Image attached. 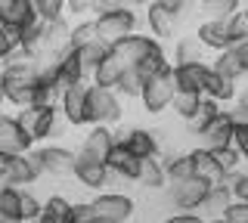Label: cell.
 Masks as SVG:
<instances>
[{
	"mask_svg": "<svg viewBox=\"0 0 248 223\" xmlns=\"http://www.w3.org/2000/svg\"><path fill=\"white\" fill-rule=\"evenodd\" d=\"M0 217L22 220V189L0 183Z\"/></svg>",
	"mask_w": 248,
	"mask_h": 223,
	"instance_id": "obj_33",
	"label": "cell"
},
{
	"mask_svg": "<svg viewBox=\"0 0 248 223\" xmlns=\"http://www.w3.org/2000/svg\"><path fill=\"white\" fill-rule=\"evenodd\" d=\"M115 134V146H124L130 155H137L140 161L146 158H158L161 155V140H158V130H146V127H112Z\"/></svg>",
	"mask_w": 248,
	"mask_h": 223,
	"instance_id": "obj_4",
	"label": "cell"
},
{
	"mask_svg": "<svg viewBox=\"0 0 248 223\" xmlns=\"http://www.w3.org/2000/svg\"><path fill=\"white\" fill-rule=\"evenodd\" d=\"M161 164H165L168 183L189 180V177H192V158H189V152H170V155L161 158Z\"/></svg>",
	"mask_w": 248,
	"mask_h": 223,
	"instance_id": "obj_32",
	"label": "cell"
},
{
	"mask_svg": "<svg viewBox=\"0 0 248 223\" xmlns=\"http://www.w3.org/2000/svg\"><path fill=\"white\" fill-rule=\"evenodd\" d=\"M199 105H202V96H196V93H177L174 103H170V109H174V115H177L180 121H186V124H189V121L196 118Z\"/></svg>",
	"mask_w": 248,
	"mask_h": 223,
	"instance_id": "obj_37",
	"label": "cell"
},
{
	"mask_svg": "<svg viewBox=\"0 0 248 223\" xmlns=\"http://www.w3.org/2000/svg\"><path fill=\"white\" fill-rule=\"evenodd\" d=\"M211 65V72L214 74H220V78H227V81H242V78H248L245 74V68H242V62H239V56H236V50H223V53H217L214 56V62H208Z\"/></svg>",
	"mask_w": 248,
	"mask_h": 223,
	"instance_id": "obj_31",
	"label": "cell"
},
{
	"mask_svg": "<svg viewBox=\"0 0 248 223\" xmlns=\"http://www.w3.org/2000/svg\"><path fill=\"white\" fill-rule=\"evenodd\" d=\"M68 223H96L93 202H72V208H68Z\"/></svg>",
	"mask_w": 248,
	"mask_h": 223,
	"instance_id": "obj_41",
	"label": "cell"
},
{
	"mask_svg": "<svg viewBox=\"0 0 248 223\" xmlns=\"http://www.w3.org/2000/svg\"><path fill=\"white\" fill-rule=\"evenodd\" d=\"M223 112V105L220 103H214V99H208V96H202V105H199V112H196V118H192L189 121V124H186V127H189V134H202V130H205L208 124H211V121L217 118V115H220Z\"/></svg>",
	"mask_w": 248,
	"mask_h": 223,
	"instance_id": "obj_34",
	"label": "cell"
},
{
	"mask_svg": "<svg viewBox=\"0 0 248 223\" xmlns=\"http://www.w3.org/2000/svg\"><path fill=\"white\" fill-rule=\"evenodd\" d=\"M6 164H10V158L0 155V183H3V177H6Z\"/></svg>",
	"mask_w": 248,
	"mask_h": 223,
	"instance_id": "obj_52",
	"label": "cell"
},
{
	"mask_svg": "<svg viewBox=\"0 0 248 223\" xmlns=\"http://www.w3.org/2000/svg\"><path fill=\"white\" fill-rule=\"evenodd\" d=\"M196 13H199V22H227L242 13V3L239 0H199Z\"/></svg>",
	"mask_w": 248,
	"mask_h": 223,
	"instance_id": "obj_24",
	"label": "cell"
},
{
	"mask_svg": "<svg viewBox=\"0 0 248 223\" xmlns=\"http://www.w3.org/2000/svg\"><path fill=\"white\" fill-rule=\"evenodd\" d=\"M208 72H211V65H208V62L174 65V87H177V93H196V96H205Z\"/></svg>",
	"mask_w": 248,
	"mask_h": 223,
	"instance_id": "obj_17",
	"label": "cell"
},
{
	"mask_svg": "<svg viewBox=\"0 0 248 223\" xmlns=\"http://www.w3.org/2000/svg\"><path fill=\"white\" fill-rule=\"evenodd\" d=\"M208 223H230L227 217H217V220H208Z\"/></svg>",
	"mask_w": 248,
	"mask_h": 223,
	"instance_id": "obj_55",
	"label": "cell"
},
{
	"mask_svg": "<svg viewBox=\"0 0 248 223\" xmlns=\"http://www.w3.org/2000/svg\"><path fill=\"white\" fill-rule=\"evenodd\" d=\"M152 3H155V6H161V10H168L170 16H177V22H180V19L186 16V13L192 10V3H189V0H152Z\"/></svg>",
	"mask_w": 248,
	"mask_h": 223,
	"instance_id": "obj_44",
	"label": "cell"
},
{
	"mask_svg": "<svg viewBox=\"0 0 248 223\" xmlns=\"http://www.w3.org/2000/svg\"><path fill=\"white\" fill-rule=\"evenodd\" d=\"M96 41L103 47L112 50L115 44H121L124 37L137 34V25H140V16L137 10H124V13H108V16H96Z\"/></svg>",
	"mask_w": 248,
	"mask_h": 223,
	"instance_id": "obj_7",
	"label": "cell"
},
{
	"mask_svg": "<svg viewBox=\"0 0 248 223\" xmlns=\"http://www.w3.org/2000/svg\"><path fill=\"white\" fill-rule=\"evenodd\" d=\"M192 62H205V47L196 34H183L174 41V65H192Z\"/></svg>",
	"mask_w": 248,
	"mask_h": 223,
	"instance_id": "obj_26",
	"label": "cell"
},
{
	"mask_svg": "<svg viewBox=\"0 0 248 223\" xmlns=\"http://www.w3.org/2000/svg\"><path fill=\"white\" fill-rule=\"evenodd\" d=\"M56 68H59V87H62V90L72 87V84H84V81H87L84 65H81V59H78L75 50L62 53V56L56 59Z\"/></svg>",
	"mask_w": 248,
	"mask_h": 223,
	"instance_id": "obj_27",
	"label": "cell"
},
{
	"mask_svg": "<svg viewBox=\"0 0 248 223\" xmlns=\"http://www.w3.org/2000/svg\"><path fill=\"white\" fill-rule=\"evenodd\" d=\"M3 3H6V0H0V6H3Z\"/></svg>",
	"mask_w": 248,
	"mask_h": 223,
	"instance_id": "obj_61",
	"label": "cell"
},
{
	"mask_svg": "<svg viewBox=\"0 0 248 223\" xmlns=\"http://www.w3.org/2000/svg\"><path fill=\"white\" fill-rule=\"evenodd\" d=\"M196 37L202 41L205 50L223 53V50H232V47L248 41V22L242 19V13L227 19V22H199Z\"/></svg>",
	"mask_w": 248,
	"mask_h": 223,
	"instance_id": "obj_2",
	"label": "cell"
},
{
	"mask_svg": "<svg viewBox=\"0 0 248 223\" xmlns=\"http://www.w3.org/2000/svg\"><path fill=\"white\" fill-rule=\"evenodd\" d=\"M165 223H208L202 214L196 211H180V214H170V217H165Z\"/></svg>",
	"mask_w": 248,
	"mask_h": 223,
	"instance_id": "obj_47",
	"label": "cell"
},
{
	"mask_svg": "<svg viewBox=\"0 0 248 223\" xmlns=\"http://www.w3.org/2000/svg\"><path fill=\"white\" fill-rule=\"evenodd\" d=\"M232 205V192L223 186H208V195H205V202H202V208H199V214L205 220H217V217H223L227 214V208Z\"/></svg>",
	"mask_w": 248,
	"mask_h": 223,
	"instance_id": "obj_25",
	"label": "cell"
},
{
	"mask_svg": "<svg viewBox=\"0 0 248 223\" xmlns=\"http://www.w3.org/2000/svg\"><path fill=\"white\" fill-rule=\"evenodd\" d=\"M68 208H72V202H68L65 195H50V198L44 202V211L56 214V217H68Z\"/></svg>",
	"mask_w": 248,
	"mask_h": 223,
	"instance_id": "obj_45",
	"label": "cell"
},
{
	"mask_svg": "<svg viewBox=\"0 0 248 223\" xmlns=\"http://www.w3.org/2000/svg\"><path fill=\"white\" fill-rule=\"evenodd\" d=\"M127 3H130V6H134V10H146V6H149V3H152V0H127Z\"/></svg>",
	"mask_w": 248,
	"mask_h": 223,
	"instance_id": "obj_51",
	"label": "cell"
},
{
	"mask_svg": "<svg viewBox=\"0 0 248 223\" xmlns=\"http://www.w3.org/2000/svg\"><path fill=\"white\" fill-rule=\"evenodd\" d=\"M0 74H3V62H0Z\"/></svg>",
	"mask_w": 248,
	"mask_h": 223,
	"instance_id": "obj_59",
	"label": "cell"
},
{
	"mask_svg": "<svg viewBox=\"0 0 248 223\" xmlns=\"http://www.w3.org/2000/svg\"><path fill=\"white\" fill-rule=\"evenodd\" d=\"M124 68H127V65H124L112 50H108L106 56H103V62L96 65V72L90 74V84H93V87L115 90V87H118V81H121V74H124Z\"/></svg>",
	"mask_w": 248,
	"mask_h": 223,
	"instance_id": "obj_23",
	"label": "cell"
},
{
	"mask_svg": "<svg viewBox=\"0 0 248 223\" xmlns=\"http://www.w3.org/2000/svg\"><path fill=\"white\" fill-rule=\"evenodd\" d=\"M16 121H19L22 130H25L34 143L53 140V136H59V130L65 127V121H62V115H59V105H41V103L19 109L16 112Z\"/></svg>",
	"mask_w": 248,
	"mask_h": 223,
	"instance_id": "obj_3",
	"label": "cell"
},
{
	"mask_svg": "<svg viewBox=\"0 0 248 223\" xmlns=\"http://www.w3.org/2000/svg\"><path fill=\"white\" fill-rule=\"evenodd\" d=\"M0 223H22V220H6V217H0Z\"/></svg>",
	"mask_w": 248,
	"mask_h": 223,
	"instance_id": "obj_57",
	"label": "cell"
},
{
	"mask_svg": "<svg viewBox=\"0 0 248 223\" xmlns=\"http://www.w3.org/2000/svg\"><path fill=\"white\" fill-rule=\"evenodd\" d=\"M93 211H96V217L106 220V223H130V217L137 214V202L127 195V192L106 189V192H96Z\"/></svg>",
	"mask_w": 248,
	"mask_h": 223,
	"instance_id": "obj_10",
	"label": "cell"
},
{
	"mask_svg": "<svg viewBox=\"0 0 248 223\" xmlns=\"http://www.w3.org/2000/svg\"><path fill=\"white\" fill-rule=\"evenodd\" d=\"M199 143H202V149H208V152L232 146V118H230L227 109H223V112L211 121V124H208V127L199 134Z\"/></svg>",
	"mask_w": 248,
	"mask_h": 223,
	"instance_id": "obj_18",
	"label": "cell"
},
{
	"mask_svg": "<svg viewBox=\"0 0 248 223\" xmlns=\"http://www.w3.org/2000/svg\"><path fill=\"white\" fill-rule=\"evenodd\" d=\"M189 3H192V6H196V3H199V0H189Z\"/></svg>",
	"mask_w": 248,
	"mask_h": 223,
	"instance_id": "obj_58",
	"label": "cell"
},
{
	"mask_svg": "<svg viewBox=\"0 0 248 223\" xmlns=\"http://www.w3.org/2000/svg\"><path fill=\"white\" fill-rule=\"evenodd\" d=\"M211 155H214V161H217V164H220L223 177H227V174H232V171H242V152H239L236 146H227V149H214Z\"/></svg>",
	"mask_w": 248,
	"mask_h": 223,
	"instance_id": "obj_39",
	"label": "cell"
},
{
	"mask_svg": "<svg viewBox=\"0 0 248 223\" xmlns=\"http://www.w3.org/2000/svg\"><path fill=\"white\" fill-rule=\"evenodd\" d=\"M124 10H134V6L127 0H93V19L108 16V13H124Z\"/></svg>",
	"mask_w": 248,
	"mask_h": 223,
	"instance_id": "obj_42",
	"label": "cell"
},
{
	"mask_svg": "<svg viewBox=\"0 0 248 223\" xmlns=\"http://www.w3.org/2000/svg\"><path fill=\"white\" fill-rule=\"evenodd\" d=\"M174 96H177V87H174V65H170V68L152 74V78L146 81L143 93H140V103H143V109L149 115H161V112L170 109Z\"/></svg>",
	"mask_w": 248,
	"mask_h": 223,
	"instance_id": "obj_5",
	"label": "cell"
},
{
	"mask_svg": "<svg viewBox=\"0 0 248 223\" xmlns=\"http://www.w3.org/2000/svg\"><path fill=\"white\" fill-rule=\"evenodd\" d=\"M41 211H44V202L34 195V192H28V189H22V223H34L37 217H41Z\"/></svg>",
	"mask_w": 248,
	"mask_h": 223,
	"instance_id": "obj_40",
	"label": "cell"
},
{
	"mask_svg": "<svg viewBox=\"0 0 248 223\" xmlns=\"http://www.w3.org/2000/svg\"><path fill=\"white\" fill-rule=\"evenodd\" d=\"M93 41H96V22L93 19H75L72 22V37H68L72 50H81Z\"/></svg>",
	"mask_w": 248,
	"mask_h": 223,
	"instance_id": "obj_35",
	"label": "cell"
},
{
	"mask_svg": "<svg viewBox=\"0 0 248 223\" xmlns=\"http://www.w3.org/2000/svg\"><path fill=\"white\" fill-rule=\"evenodd\" d=\"M75 53H78V59H81V65H84V74H87V81H90V74L96 72L99 62H103V56L108 53V47H103L99 41H93V44H87V47H81Z\"/></svg>",
	"mask_w": 248,
	"mask_h": 223,
	"instance_id": "obj_36",
	"label": "cell"
},
{
	"mask_svg": "<svg viewBox=\"0 0 248 223\" xmlns=\"http://www.w3.org/2000/svg\"><path fill=\"white\" fill-rule=\"evenodd\" d=\"M72 177L81 183L84 189H93V192H106V186L118 183L112 174H108L106 164L90 161V158H84V155H75V171H72Z\"/></svg>",
	"mask_w": 248,
	"mask_h": 223,
	"instance_id": "obj_15",
	"label": "cell"
},
{
	"mask_svg": "<svg viewBox=\"0 0 248 223\" xmlns=\"http://www.w3.org/2000/svg\"><path fill=\"white\" fill-rule=\"evenodd\" d=\"M75 155L68 146H59V143H44V146H34V158L41 161L44 174L50 177H72L75 171Z\"/></svg>",
	"mask_w": 248,
	"mask_h": 223,
	"instance_id": "obj_13",
	"label": "cell"
},
{
	"mask_svg": "<svg viewBox=\"0 0 248 223\" xmlns=\"http://www.w3.org/2000/svg\"><path fill=\"white\" fill-rule=\"evenodd\" d=\"M189 158H192V177L196 180H202L205 186H220L223 183V171H220V164L214 161V155L208 149H192L189 152Z\"/></svg>",
	"mask_w": 248,
	"mask_h": 223,
	"instance_id": "obj_21",
	"label": "cell"
},
{
	"mask_svg": "<svg viewBox=\"0 0 248 223\" xmlns=\"http://www.w3.org/2000/svg\"><path fill=\"white\" fill-rule=\"evenodd\" d=\"M236 105L248 109V87H239V96H236Z\"/></svg>",
	"mask_w": 248,
	"mask_h": 223,
	"instance_id": "obj_50",
	"label": "cell"
},
{
	"mask_svg": "<svg viewBox=\"0 0 248 223\" xmlns=\"http://www.w3.org/2000/svg\"><path fill=\"white\" fill-rule=\"evenodd\" d=\"M65 13L72 19H87V13H93V0H65Z\"/></svg>",
	"mask_w": 248,
	"mask_h": 223,
	"instance_id": "obj_46",
	"label": "cell"
},
{
	"mask_svg": "<svg viewBox=\"0 0 248 223\" xmlns=\"http://www.w3.org/2000/svg\"><path fill=\"white\" fill-rule=\"evenodd\" d=\"M0 19H3L10 28H16L19 34L28 31V28H34L37 22H41V19H37V13L31 10L25 0H6V3L0 6Z\"/></svg>",
	"mask_w": 248,
	"mask_h": 223,
	"instance_id": "obj_22",
	"label": "cell"
},
{
	"mask_svg": "<svg viewBox=\"0 0 248 223\" xmlns=\"http://www.w3.org/2000/svg\"><path fill=\"white\" fill-rule=\"evenodd\" d=\"M34 223H68V217H56V214H50V211H41V217Z\"/></svg>",
	"mask_w": 248,
	"mask_h": 223,
	"instance_id": "obj_49",
	"label": "cell"
},
{
	"mask_svg": "<svg viewBox=\"0 0 248 223\" xmlns=\"http://www.w3.org/2000/svg\"><path fill=\"white\" fill-rule=\"evenodd\" d=\"M115 149V134L112 127H103V124H90V130L81 136V146H78V155L90 158V161H99L106 164L108 155Z\"/></svg>",
	"mask_w": 248,
	"mask_h": 223,
	"instance_id": "obj_14",
	"label": "cell"
},
{
	"mask_svg": "<svg viewBox=\"0 0 248 223\" xmlns=\"http://www.w3.org/2000/svg\"><path fill=\"white\" fill-rule=\"evenodd\" d=\"M208 195V186L196 177H189V180H177V183H168L165 186V198L170 208H177V211H199L202 202H205Z\"/></svg>",
	"mask_w": 248,
	"mask_h": 223,
	"instance_id": "obj_11",
	"label": "cell"
},
{
	"mask_svg": "<svg viewBox=\"0 0 248 223\" xmlns=\"http://www.w3.org/2000/svg\"><path fill=\"white\" fill-rule=\"evenodd\" d=\"M19 47H22V34L0 19V62H6V59H10Z\"/></svg>",
	"mask_w": 248,
	"mask_h": 223,
	"instance_id": "obj_38",
	"label": "cell"
},
{
	"mask_svg": "<svg viewBox=\"0 0 248 223\" xmlns=\"http://www.w3.org/2000/svg\"><path fill=\"white\" fill-rule=\"evenodd\" d=\"M232 50H236L239 62H242V68H245V74H248V41H245V44H239V47H232Z\"/></svg>",
	"mask_w": 248,
	"mask_h": 223,
	"instance_id": "obj_48",
	"label": "cell"
},
{
	"mask_svg": "<svg viewBox=\"0 0 248 223\" xmlns=\"http://www.w3.org/2000/svg\"><path fill=\"white\" fill-rule=\"evenodd\" d=\"M140 186L149 189V192H161L168 186V174H165V164H161V158H146L143 164H140Z\"/></svg>",
	"mask_w": 248,
	"mask_h": 223,
	"instance_id": "obj_30",
	"label": "cell"
},
{
	"mask_svg": "<svg viewBox=\"0 0 248 223\" xmlns=\"http://www.w3.org/2000/svg\"><path fill=\"white\" fill-rule=\"evenodd\" d=\"M146 81H149V72H146V68L127 65V68H124V74H121V81H118V87H115V93L124 96V99H140Z\"/></svg>",
	"mask_w": 248,
	"mask_h": 223,
	"instance_id": "obj_28",
	"label": "cell"
},
{
	"mask_svg": "<svg viewBox=\"0 0 248 223\" xmlns=\"http://www.w3.org/2000/svg\"><path fill=\"white\" fill-rule=\"evenodd\" d=\"M143 22H146V28H149V37H155L158 44H165V41H174L177 37V16H170L168 10H161V6H155L149 3L146 6V13H143Z\"/></svg>",
	"mask_w": 248,
	"mask_h": 223,
	"instance_id": "obj_19",
	"label": "cell"
},
{
	"mask_svg": "<svg viewBox=\"0 0 248 223\" xmlns=\"http://www.w3.org/2000/svg\"><path fill=\"white\" fill-rule=\"evenodd\" d=\"M72 22L68 19H53V22H37V56L41 59H59L62 53L72 50Z\"/></svg>",
	"mask_w": 248,
	"mask_h": 223,
	"instance_id": "obj_6",
	"label": "cell"
},
{
	"mask_svg": "<svg viewBox=\"0 0 248 223\" xmlns=\"http://www.w3.org/2000/svg\"><path fill=\"white\" fill-rule=\"evenodd\" d=\"M242 164H248V146L242 149Z\"/></svg>",
	"mask_w": 248,
	"mask_h": 223,
	"instance_id": "obj_54",
	"label": "cell"
},
{
	"mask_svg": "<svg viewBox=\"0 0 248 223\" xmlns=\"http://www.w3.org/2000/svg\"><path fill=\"white\" fill-rule=\"evenodd\" d=\"M239 3H242V6H245V3H248V0H239Z\"/></svg>",
	"mask_w": 248,
	"mask_h": 223,
	"instance_id": "obj_60",
	"label": "cell"
},
{
	"mask_svg": "<svg viewBox=\"0 0 248 223\" xmlns=\"http://www.w3.org/2000/svg\"><path fill=\"white\" fill-rule=\"evenodd\" d=\"M242 19H245V22H248V3H245V6H242Z\"/></svg>",
	"mask_w": 248,
	"mask_h": 223,
	"instance_id": "obj_56",
	"label": "cell"
},
{
	"mask_svg": "<svg viewBox=\"0 0 248 223\" xmlns=\"http://www.w3.org/2000/svg\"><path fill=\"white\" fill-rule=\"evenodd\" d=\"M90 81L84 84H72L59 93V115L68 127H84L90 124Z\"/></svg>",
	"mask_w": 248,
	"mask_h": 223,
	"instance_id": "obj_8",
	"label": "cell"
},
{
	"mask_svg": "<svg viewBox=\"0 0 248 223\" xmlns=\"http://www.w3.org/2000/svg\"><path fill=\"white\" fill-rule=\"evenodd\" d=\"M25 3H28L34 13H37V19H41V0H25Z\"/></svg>",
	"mask_w": 248,
	"mask_h": 223,
	"instance_id": "obj_53",
	"label": "cell"
},
{
	"mask_svg": "<svg viewBox=\"0 0 248 223\" xmlns=\"http://www.w3.org/2000/svg\"><path fill=\"white\" fill-rule=\"evenodd\" d=\"M90 124H103V127H118L124 118V103L115 90L106 87H93L90 84Z\"/></svg>",
	"mask_w": 248,
	"mask_h": 223,
	"instance_id": "obj_9",
	"label": "cell"
},
{
	"mask_svg": "<svg viewBox=\"0 0 248 223\" xmlns=\"http://www.w3.org/2000/svg\"><path fill=\"white\" fill-rule=\"evenodd\" d=\"M0 90H3L6 103L16 105V109L31 105L34 103V90H37V59H31L25 50H16L3 62Z\"/></svg>",
	"mask_w": 248,
	"mask_h": 223,
	"instance_id": "obj_1",
	"label": "cell"
},
{
	"mask_svg": "<svg viewBox=\"0 0 248 223\" xmlns=\"http://www.w3.org/2000/svg\"><path fill=\"white\" fill-rule=\"evenodd\" d=\"M31 149H34V140L22 130L16 115L0 112V155L16 158V155H28Z\"/></svg>",
	"mask_w": 248,
	"mask_h": 223,
	"instance_id": "obj_12",
	"label": "cell"
},
{
	"mask_svg": "<svg viewBox=\"0 0 248 223\" xmlns=\"http://www.w3.org/2000/svg\"><path fill=\"white\" fill-rule=\"evenodd\" d=\"M205 96L214 99V103H220V105H230V103H236V96H239V84L220 78V74H214V72H208Z\"/></svg>",
	"mask_w": 248,
	"mask_h": 223,
	"instance_id": "obj_29",
	"label": "cell"
},
{
	"mask_svg": "<svg viewBox=\"0 0 248 223\" xmlns=\"http://www.w3.org/2000/svg\"><path fill=\"white\" fill-rule=\"evenodd\" d=\"M41 177H44V167H41V161L34 158V149H31L28 155H16V158H10L3 183H6V186L25 189V186H31V183H37Z\"/></svg>",
	"mask_w": 248,
	"mask_h": 223,
	"instance_id": "obj_16",
	"label": "cell"
},
{
	"mask_svg": "<svg viewBox=\"0 0 248 223\" xmlns=\"http://www.w3.org/2000/svg\"><path fill=\"white\" fill-rule=\"evenodd\" d=\"M65 19V0H41V22Z\"/></svg>",
	"mask_w": 248,
	"mask_h": 223,
	"instance_id": "obj_43",
	"label": "cell"
},
{
	"mask_svg": "<svg viewBox=\"0 0 248 223\" xmlns=\"http://www.w3.org/2000/svg\"><path fill=\"white\" fill-rule=\"evenodd\" d=\"M140 164H143V161H140L137 155H130L124 146H115L108 161H106L108 174H112L118 183H137L140 180Z\"/></svg>",
	"mask_w": 248,
	"mask_h": 223,
	"instance_id": "obj_20",
	"label": "cell"
}]
</instances>
